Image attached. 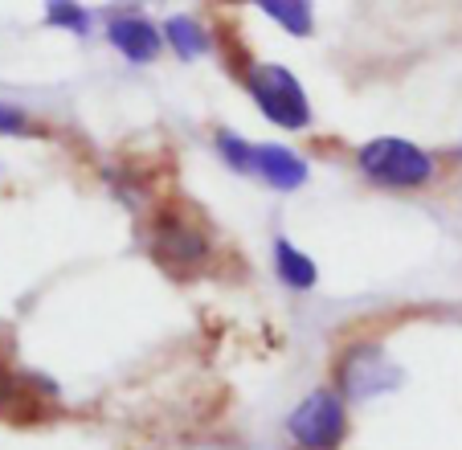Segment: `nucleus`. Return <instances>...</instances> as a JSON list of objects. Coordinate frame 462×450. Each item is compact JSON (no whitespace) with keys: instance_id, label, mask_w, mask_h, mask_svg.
Returning <instances> with one entry per match:
<instances>
[{"instance_id":"nucleus-1","label":"nucleus","mask_w":462,"mask_h":450,"mask_svg":"<svg viewBox=\"0 0 462 450\" xmlns=\"http://www.w3.org/2000/svg\"><path fill=\"white\" fill-rule=\"evenodd\" d=\"M356 164L368 181L384 184V189H418V184H426L434 176V160L418 144L397 139V136L368 139L356 152Z\"/></svg>"},{"instance_id":"nucleus-2","label":"nucleus","mask_w":462,"mask_h":450,"mask_svg":"<svg viewBox=\"0 0 462 450\" xmlns=\"http://www.w3.org/2000/svg\"><path fill=\"white\" fill-rule=\"evenodd\" d=\"M245 82H250V95L254 103L262 107V115L271 123H279V127H307L311 123V103H307V90L299 87V79L291 74L287 66H274V61H266V66H254L250 74H245Z\"/></svg>"},{"instance_id":"nucleus-3","label":"nucleus","mask_w":462,"mask_h":450,"mask_svg":"<svg viewBox=\"0 0 462 450\" xmlns=\"http://www.w3.org/2000/svg\"><path fill=\"white\" fill-rule=\"evenodd\" d=\"M287 434L303 450H336L348 438V414L340 393L315 389L307 401H299V409L287 417Z\"/></svg>"},{"instance_id":"nucleus-4","label":"nucleus","mask_w":462,"mask_h":450,"mask_svg":"<svg viewBox=\"0 0 462 450\" xmlns=\"http://www.w3.org/2000/svg\"><path fill=\"white\" fill-rule=\"evenodd\" d=\"M152 246H156V262L168 267L172 275H192V270L209 258V238H205V230H197V225L180 213L156 217Z\"/></svg>"},{"instance_id":"nucleus-5","label":"nucleus","mask_w":462,"mask_h":450,"mask_svg":"<svg viewBox=\"0 0 462 450\" xmlns=\"http://www.w3.org/2000/svg\"><path fill=\"white\" fill-rule=\"evenodd\" d=\"M336 377H340V393L352 401L381 398V393H389L393 385H402L397 364H393L376 344H356L340 361V372H336Z\"/></svg>"},{"instance_id":"nucleus-6","label":"nucleus","mask_w":462,"mask_h":450,"mask_svg":"<svg viewBox=\"0 0 462 450\" xmlns=\"http://www.w3.org/2000/svg\"><path fill=\"white\" fill-rule=\"evenodd\" d=\"M250 176H262L271 189L291 192V189H299V184H307L311 168H307L303 156H295V152H291V147H282V144H254Z\"/></svg>"},{"instance_id":"nucleus-7","label":"nucleus","mask_w":462,"mask_h":450,"mask_svg":"<svg viewBox=\"0 0 462 450\" xmlns=\"http://www.w3.org/2000/svg\"><path fill=\"white\" fill-rule=\"evenodd\" d=\"M106 37H111L115 50L131 61H152L160 53V45H164L156 33V25H148L143 17H115L111 29H106Z\"/></svg>"},{"instance_id":"nucleus-8","label":"nucleus","mask_w":462,"mask_h":450,"mask_svg":"<svg viewBox=\"0 0 462 450\" xmlns=\"http://www.w3.org/2000/svg\"><path fill=\"white\" fill-rule=\"evenodd\" d=\"M274 267H279V278H282V283L295 286V291H307V286H315V278H319L315 262L307 258L303 250H295L291 242H279V246H274Z\"/></svg>"},{"instance_id":"nucleus-9","label":"nucleus","mask_w":462,"mask_h":450,"mask_svg":"<svg viewBox=\"0 0 462 450\" xmlns=\"http://www.w3.org/2000/svg\"><path fill=\"white\" fill-rule=\"evenodd\" d=\"M164 37L180 58H197V53L209 50V33H205V25L197 17H168Z\"/></svg>"},{"instance_id":"nucleus-10","label":"nucleus","mask_w":462,"mask_h":450,"mask_svg":"<svg viewBox=\"0 0 462 450\" xmlns=\"http://www.w3.org/2000/svg\"><path fill=\"white\" fill-rule=\"evenodd\" d=\"M258 9L271 21H279L287 33H295V37L311 33V5L307 0H262Z\"/></svg>"},{"instance_id":"nucleus-11","label":"nucleus","mask_w":462,"mask_h":450,"mask_svg":"<svg viewBox=\"0 0 462 450\" xmlns=\"http://www.w3.org/2000/svg\"><path fill=\"white\" fill-rule=\"evenodd\" d=\"M217 152L234 173H245L250 176V156H254V144H245L237 131H217Z\"/></svg>"},{"instance_id":"nucleus-12","label":"nucleus","mask_w":462,"mask_h":450,"mask_svg":"<svg viewBox=\"0 0 462 450\" xmlns=\"http://www.w3.org/2000/svg\"><path fill=\"white\" fill-rule=\"evenodd\" d=\"M45 21L70 29V33H87V25H90V17H87L82 5H45Z\"/></svg>"},{"instance_id":"nucleus-13","label":"nucleus","mask_w":462,"mask_h":450,"mask_svg":"<svg viewBox=\"0 0 462 450\" xmlns=\"http://www.w3.org/2000/svg\"><path fill=\"white\" fill-rule=\"evenodd\" d=\"M29 131V115L21 107L0 103V136H25Z\"/></svg>"},{"instance_id":"nucleus-14","label":"nucleus","mask_w":462,"mask_h":450,"mask_svg":"<svg viewBox=\"0 0 462 450\" xmlns=\"http://www.w3.org/2000/svg\"><path fill=\"white\" fill-rule=\"evenodd\" d=\"M5 401H13V381L0 372V406H5Z\"/></svg>"}]
</instances>
